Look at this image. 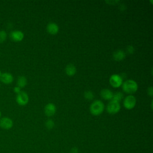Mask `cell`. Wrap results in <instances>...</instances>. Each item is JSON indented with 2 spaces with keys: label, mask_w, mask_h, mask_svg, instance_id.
Listing matches in <instances>:
<instances>
[{
  "label": "cell",
  "mask_w": 153,
  "mask_h": 153,
  "mask_svg": "<svg viewBox=\"0 0 153 153\" xmlns=\"http://www.w3.org/2000/svg\"><path fill=\"white\" fill-rule=\"evenodd\" d=\"M104 108L105 105L103 103L99 100H96L91 104L90 106V111L93 115L97 116L103 112Z\"/></svg>",
  "instance_id": "6da1fadb"
},
{
  "label": "cell",
  "mask_w": 153,
  "mask_h": 153,
  "mask_svg": "<svg viewBox=\"0 0 153 153\" xmlns=\"http://www.w3.org/2000/svg\"><path fill=\"white\" fill-rule=\"evenodd\" d=\"M122 85L123 91L128 94L134 93L138 88L137 82L133 79H128L124 83H123Z\"/></svg>",
  "instance_id": "7a4b0ae2"
},
{
  "label": "cell",
  "mask_w": 153,
  "mask_h": 153,
  "mask_svg": "<svg viewBox=\"0 0 153 153\" xmlns=\"http://www.w3.org/2000/svg\"><path fill=\"white\" fill-rule=\"evenodd\" d=\"M16 100L19 105L25 106L27 105L29 102V96L26 92L21 91L17 94Z\"/></svg>",
  "instance_id": "3957f363"
},
{
  "label": "cell",
  "mask_w": 153,
  "mask_h": 153,
  "mask_svg": "<svg viewBox=\"0 0 153 153\" xmlns=\"http://www.w3.org/2000/svg\"><path fill=\"white\" fill-rule=\"evenodd\" d=\"M120 108L121 106L120 103L112 100H111L106 106V110L110 114H115L117 113L120 110Z\"/></svg>",
  "instance_id": "277c9868"
},
{
  "label": "cell",
  "mask_w": 153,
  "mask_h": 153,
  "mask_svg": "<svg viewBox=\"0 0 153 153\" xmlns=\"http://www.w3.org/2000/svg\"><path fill=\"white\" fill-rule=\"evenodd\" d=\"M136 103V97L133 95H129L125 97L123 102L124 106L127 109H131L133 108Z\"/></svg>",
  "instance_id": "5b68a950"
},
{
  "label": "cell",
  "mask_w": 153,
  "mask_h": 153,
  "mask_svg": "<svg viewBox=\"0 0 153 153\" xmlns=\"http://www.w3.org/2000/svg\"><path fill=\"white\" fill-rule=\"evenodd\" d=\"M109 82L115 88H118L123 84V78L118 74H113L110 76Z\"/></svg>",
  "instance_id": "8992f818"
},
{
  "label": "cell",
  "mask_w": 153,
  "mask_h": 153,
  "mask_svg": "<svg viewBox=\"0 0 153 153\" xmlns=\"http://www.w3.org/2000/svg\"><path fill=\"white\" fill-rule=\"evenodd\" d=\"M13 126V121L9 117H4L0 118V127L4 130H9Z\"/></svg>",
  "instance_id": "52a82bcc"
},
{
  "label": "cell",
  "mask_w": 153,
  "mask_h": 153,
  "mask_svg": "<svg viewBox=\"0 0 153 153\" xmlns=\"http://www.w3.org/2000/svg\"><path fill=\"white\" fill-rule=\"evenodd\" d=\"M10 38L14 41L19 42L23 40L24 38V33L21 30H14L10 33Z\"/></svg>",
  "instance_id": "ba28073f"
},
{
  "label": "cell",
  "mask_w": 153,
  "mask_h": 153,
  "mask_svg": "<svg viewBox=\"0 0 153 153\" xmlns=\"http://www.w3.org/2000/svg\"><path fill=\"white\" fill-rule=\"evenodd\" d=\"M14 80L13 75L9 72H4L2 73L0 76V81L4 84H8L13 82Z\"/></svg>",
  "instance_id": "9c48e42d"
},
{
  "label": "cell",
  "mask_w": 153,
  "mask_h": 153,
  "mask_svg": "<svg viewBox=\"0 0 153 153\" xmlns=\"http://www.w3.org/2000/svg\"><path fill=\"white\" fill-rule=\"evenodd\" d=\"M56 111V107L54 104L49 103L47 104L44 108L45 114L48 117H51L54 115Z\"/></svg>",
  "instance_id": "30bf717a"
},
{
  "label": "cell",
  "mask_w": 153,
  "mask_h": 153,
  "mask_svg": "<svg viewBox=\"0 0 153 153\" xmlns=\"http://www.w3.org/2000/svg\"><path fill=\"white\" fill-rule=\"evenodd\" d=\"M59 26L54 22L49 23L47 26V30L51 35H55L59 32Z\"/></svg>",
  "instance_id": "8fae6325"
},
{
  "label": "cell",
  "mask_w": 153,
  "mask_h": 153,
  "mask_svg": "<svg viewBox=\"0 0 153 153\" xmlns=\"http://www.w3.org/2000/svg\"><path fill=\"white\" fill-rule=\"evenodd\" d=\"M100 95L103 99L111 100L113 96V93L110 90L105 88L102 90L100 91Z\"/></svg>",
  "instance_id": "7c38bea8"
},
{
  "label": "cell",
  "mask_w": 153,
  "mask_h": 153,
  "mask_svg": "<svg viewBox=\"0 0 153 153\" xmlns=\"http://www.w3.org/2000/svg\"><path fill=\"white\" fill-rule=\"evenodd\" d=\"M126 57V54L125 53L121 50H118L114 52L113 53V57L114 60L117 61H120L124 59Z\"/></svg>",
  "instance_id": "4fadbf2b"
},
{
  "label": "cell",
  "mask_w": 153,
  "mask_h": 153,
  "mask_svg": "<svg viewBox=\"0 0 153 153\" xmlns=\"http://www.w3.org/2000/svg\"><path fill=\"white\" fill-rule=\"evenodd\" d=\"M76 72V67L73 64H69L65 68V72L69 76H73Z\"/></svg>",
  "instance_id": "5bb4252c"
},
{
  "label": "cell",
  "mask_w": 153,
  "mask_h": 153,
  "mask_svg": "<svg viewBox=\"0 0 153 153\" xmlns=\"http://www.w3.org/2000/svg\"><path fill=\"white\" fill-rule=\"evenodd\" d=\"M27 84V79L25 76H19L17 81V86L20 88L25 87Z\"/></svg>",
  "instance_id": "9a60e30c"
},
{
  "label": "cell",
  "mask_w": 153,
  "mask_h": 153,
  "mask_svg": "<svg viewBox=\"0 0 153 153\" xmlns=\"http://www.w3.org/2000/svg\"><path fill=\"white\" fill-rule=\"evenodd\" d=\"M123 98V94L121 92H117L115 94H113L111 100L117 102H120Z\"/></svg>",
  "instance_id": "2e32d148"
},
{
  "label": "cell",
  "mask_w": 153,
  "mask_h": 153,
  "mask_svg": "<svg viewBox=\"0 0 153 153\" xmlns=\"http://www.w3.org/2000/svg\"><path fill=\"white\" fill-rule=\"evenodd\" d=\"M7 37V33L5 30H0V44L4 42Z\"/></svg>",
  "instance_id": "e0dca14e"
},
{
  "label": "cell",
  "mask_w": 153,
  "mask_h": 153,
  "mask_svg": "<svg viewBox=\"0 0 153 153\" xmlns=\"http://www.w3.org/2000/svg\"><path fill=\"white\" fill-rule=\"evenodd\" d=\"M45 125L47 129L50 130V129H52L54 127V122L52 120L49 119L45 121Z\"/></svg>",
  "instance_id": "ac0fdd59"
},
{
  "label": "cell",
  "mask_w": 153,
  "mask_h": 153,
  "mask_svg": "<svg viewBox=\"0 0 153 153\" xmlns=\"http://www.w3.org/2000/svg\"><path fill=\"white\" fill-rule=\"evenodd\" d=\"M84 97L87 99V100H92L94 97V94L93 93H92V91H90V90H88V91H86L84 92Z\"/></svg>",
  "instance_id": "d6986e66"
},
{
  "label": "cell",
  "mask_w": 153,
  "mask_h": 153,
  "mask_svg": "<svg viewBox=\"0 0 153 153\" xmlns=\"http://www.w3.org/2000/svg\"><path fill=\"white\" fill-rule=\"evenodd\" d=\"M127 52H128V53L132 54V53H133V52H134V47H133V46L129 45V46H128V47H127Z\"/></svg>",
  "instance_id": "ffe728a7"
},
{
  "label": "cell",
  "mask_w": 153,
  "mask_h": 153,
  "mask_svg": "<svg viewBox=\"0 0 153 153\" xmlns=\"http://www.w3.org/2000/svg\"><path fill=\"white\" fill-rule=\"evenodd\" d=\"M13 90H14V92L16 93L17 94H19L21 91V88L19 87H18V86H16V87H14Z\"/></svg>",
  "instance_id": "44dd1931"
},
{
  "label": "cell",
  "mask_w": 153,
  "mask_h": 153,
  "mask_svg": "<svg viewBox=\"0 0 153 153\" xmlns=\"http://www.w3.org/2000/svg\"><path fill=\"white\" fill-rule=\"evenodd\" d=\"M148 94L151 96V97H152V95H153V90H152V87L151 86L148 88Z\"/></svg>",
  "instance_id": "7402d4cb"
},
{
  "label": "cell",
  "mask_w": 153,
  "mask_h": 153,
  "mask_svg": "<svg viewBox=\"0 0 153 153\" xmlns=\"http://www.w3.org/2000/svg\"><path fill=\"white\" fill-rule=\"evenodd\" d=\"M79 150L76 147H73L70 151V153H78Z\"/></svg>",
  "instance_id": "603a6c76"
},
{
  "label": "cell",
  "mask_w": 153,
  "mask_h": 153,
  "mask_svg": "<svg viewBox=\"0 0 153 153\" xmlns=\"http://www.w3.org/2000/svg\"><path fill=\"white\" fill-rule=\"evenodd\" d=\"M1 74H2V72H1V70H0V76H1Z\"/></svg>",
  "instance_id": "cb8c5ba5"
},
{
  "label": "cell",
  "mask_w": 153,
  "mask_h": 153,
  "mask_svg": "<svg viewBox=\"0 0 153 153\" xmlns=\"http://www.w3.org/2000/svg\"><path fill=\"white\" fill-rule=\"evenodd\" d=\"M1 111H0V118H1Z\"/></svg>",
  "instance_id": "d4e9b609"
},
{
  "label": "cell",
  "mask_w": 153,
  "mask_h": 153,
  "mask_svg": "<svg viewBox=\"0 0 153 153\" xmlns=\"http://www.w3.org/2000/svg\"><path fill=\"white\" fill-rule=\"evenodd\" d=\"M0 87H1V84H0Z\"/></svg>",
  "instance_id": "484cf974"
}]
</instances>
